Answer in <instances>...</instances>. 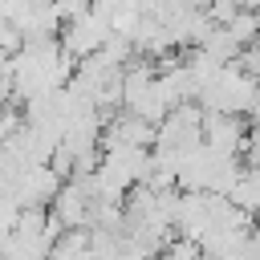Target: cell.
Returning a JSON list of instances; mask_svg holds the SVG:
<instances>
[{"mask_svg": "<svg viewBox=\"0 0 260 260\" xmlns=\"http://www.w3.org/2000/svg\"><path fill=\"white\" fill-rule=\"evenodd\" d=\"M20 45H24V41H20V32H16L8 20H0V53H4V57H12Z\"/></svg>", "mask_w": 260, "mask_h": 260, "instance_id": "cell-9", "label": "cell"}, {"mask_svg": "<svg viewBox=\"0 0 260 260\" xmlns=\"http://www.w3.org/2000/svg\"><path fill=\"white\" fill-rule=\"evenodd\" d=\"M199 122H203V110L195 102H183L175 110H167V118L154 126V146L158 150H191L199 146Z\"/></svg>", "mask_w": 260, "mask_h": 260, "instance_id": "cell-1", "label": "cell"}, {"mask_svg": "<svg viewBox=\"0 0 260 260\" xmlns=\"http://www.w3.org/2000/svg\"><path fill=\"white\" fill-rule=\"evenodd\" d=\"M57 187H61V179L53 175L49 162L24 167V171L12 179V203H16L20 211H24V207H49V199L57 195Z\"/></svg>", "mask_w": 260, "mask_h": 260, "instance_id": "cell-5", "label": "cell"}, {"mask_svg": "<svg viewBox=\"0 0 260 260\" xmlns=\"http://www.w3.org/2000/svg\"><path fill=\"white\" fill-rule=\"evenodd\" d=\"M89 4H93V0H49L53 16H57L61 24H73V20H81V16L89 12Z\"/></svg>", "mask_w": 260, "mask_h": 260, "instance_id": "cell-8", "label": "cell"}, {"mask_svg": "<svg viewBox=\"0 0 260 260\" xmlns=\"http://www.w3.org/2000/svg\"><path fill=\"white\" fill-rule=\"evenodd\" d=\"M223 32H228V37H232V41H236L240 49H248V45L256 41V12L240 8V12H236V16L228 20V24H223Z\"/></svg>", "mask_w": 260, "mask_h": 260, "instance_id": "cell-7", "label": "cell"}, {"mask_svg": "<svg viewBox=\"0 0 260 260\" xmlns=\"http://www.w3.org/2000/svg\"><path fill=\"white\" fill-rule=\"evenodd\" d=\"M236 211H244V215H252L256 211V199H260V179H256V167H244L240 171V179L232 183V191L223 195Z\"/></svg>", "mask_w": 260, "mask_h": 260, "instance_id": "cell-6", "label": "cell"}, {"mask_svg": "<svg viewBox=\"0 0 260 260\" xmlns=\"http://www.w3.org/2000/svg\"><path fill=\"white\" fill-rule=\"evenodd\" d=\"M89 207H93V199L77 179H65L57 187V195L49 199V215L61 223V232H85L89 228Z\"/></svg>", "mask_w": 260, "mask_h": 260, "instance_id": "cell-4", "label": "cell"}, {"mask_svg": "<svg viewBox=\"0 0 260 260\" xmlns=\"http://www.w3.org/2000/svg\"><path fill=\"white\" fill-rule=\"evenodd\" d=\"M106 37H110L106 20H102L98 12H85L81 20H73V24H61V32H57V45H61V53H65V57H73V61H85V57H93V53L106 45Z\"/></svg>", "mask_w": 260, "mask_h": 260, "instance_id": "cell-3", "label": "cell"}, {"mask_svg": "<svg viewBox=\"0 0 260 260\" xmlns=\"http://www.w3.org/2000/svg\"><path fill=\"white\" fill-rule=\"evenodd\" d=\"M252 122L244 118H232V114H215V110H203V122H199V142L215 154H240L244 138H248Z\"/></svg>", "mask_w": 260, "mask_h": 260, "instance_id": "cell-2", "label": "cell"}, {"mask_svg": "<svg viewBox=\"0 0 260 260\" xmlns=\"http://www.w3.org/2000/svg\"><path fill=\"white\" fill-rule=\"evenodd\" d=\"M126 260H130V256H126Z\"/></svg>", "mask_w": 260, "mask_h": 260, "instance_id": "cell-10", "label": "cell"}]
</instances>
